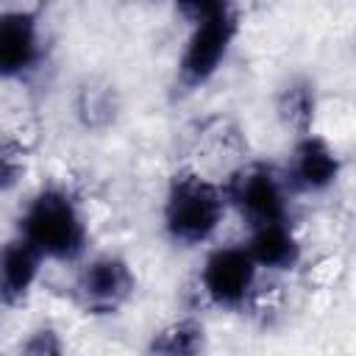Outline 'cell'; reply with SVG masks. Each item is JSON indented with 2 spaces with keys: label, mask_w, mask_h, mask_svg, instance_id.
I'll return each instance as SVG.
<instances>
[{
  "label": "cell",
  "mask_w": 356,
  "mask_h": 356,
  "mask_svg": "<svg viewBox=\"0 0 356 356\" xmlns=\"http://www.w3.org/2000/svg\"><path fill=\"white\" fill-rule=\"evenodd\" d=\"M44 61V22L33 8H0V81L22 83Z\"/></svg>",
  "instance_id": "cell-8"
},
{
  "label": "cell",
  "mask_w": 356,
  "mask_h": 356,
  "mask_svg": "<svg viewBox=\"0 0 356 356\" xmlns=\"http://www.w3.org/2000/svg\"><path fill=\"white\" fill-rule=\"evenodd\" d=\"M206 348H209V331L206 323L195 314H184L164 323L147 339V350L161 356H197Z\"/></svg>",
  "instance_id": "cell-12"
},
{
  "label": "cell",
  "mask_w": 356,
  "mask_h": 356,
  "mask_svg": "<svg viewBox=\"0 0 356 356\" xmlns=\"http://www.w3.org/2000/svg\"><path fill=\"white\" fill-rule=\"evenodd\" d=\"M17 234L31 242L44 261L56 264H78L92 242L86 209L64 184H44L22 203Z\"/></svg>",
  "instance_id": "cell-1"
},
{
  "label": "cell",
  "mask_w": 356,
  "mask_h": 356,
  "mask_svg": "<svg viewBox=\"0 0 356 356\" xmlns=\"http://www.w3.org/2000/svg\"><path fill=\"white\" fill-rule=\"evenodd\" d=\"M159 217L164 236L175 248H209L228 217L222 184L197 167H178L167 178Z\"/></svg>",
  "instance_id": "cell-2"
},
{
  "label": "cell",
  "mask_w": 356,
  "mask_h": 356,
  "mask_svg": "<svg viewBox=\"0 0 356 356\" xmlns=\"http://www.w3.org/2000/svg\"><path fill=\"white\" fill-rule=\"evenodd\" d=\"M261 281L264 273L248 253L245 242H220V245L211 242L197 267L195 286L209 309L239 314V312H253L264 289Z\"/></svg>",
  "instance_id": "cell-3"
},
{
  "label": "cell",
  "mask_w": 356,
  "mask_h": 356,
  "mask_svg": "<svg viewBox=\"0 0 356 356\" xmlns=\"http://www.w3.org/2000/svg\"><path fill=\"white\" fill-rule=\"evenodd\" d=\"M273 106H275V117H278L281 128L289 131L292 136L314 131L317 111H320L317 83L309 75H292L278 86Z\"/></svg>",
  "instance_id": "cell-11"
},
{
  "label": "cell",
  "mask_w": 356,
  "mask_h": 356,
  "mask_svg": "<svg viewBox=\"0 0 356 356\" xmlns=\"http://www.w3.org/2000/svg\"><path fill=\"white\" fill-rule=\"evenodd\" d=\"M281 167V175L292 192V197H317L331 192L345 170V159L339 147L314 131L292 136V145L286 150V159Z\"/></svg>",
  "instance_id": "cell-7"
},
{
  "label": "cell",
  "mask_w": 356,
  "mask_h": 356,
  "mask_svg": "<svg viewBox=\"0 0 356 356\" xmlns=\"http://www.w3.org/2000/svg\"><path fill=\"white\" fill-rule=\"evenodd\" d=\"M245 248L264 275H289L303 261V239L292 220L248 228Z\"/></svg>",
  "instance_id": "cell-9"
},
{
  "label": "cell",
  "mask_w": 356,
  "mask_h": 356,
  "mask_svg": "<svg viewBox=\"0 0 356 356\" xmlns=\"http://www.w3.org/2000/svg\"><path fill=\"white\" fill-rule=\"evenodd\" d=\"M172 3H175L178 14H181L186 22H197V19L209 17V14H214V11L225 8V6H231V0H172Z\"/></svg>",
  "instance_id": "cell-16"
},
{
  "label": "cell",
  "mask_w": 356,
  "mask_h": 356,
  "mask_svg": "<svg viewBox=\"0 0 356 356\" xmlns=\"http://www.w3.org/2000/svg\"><path fill=\"white\" fill-rule=\"evenodd\" d=\"M239 36V14L225 6L197 22H189V33L175 61V81L184 92H195L217 78L225 67L234 42Z\"/></svg>",
  "instance_id": "cell-5"
},
{
  "label": "cell",
  "mask_w": 356,
  "mask_h": 356,
  "mask_svg": "<svg viewBox=\"0 0 356 356\" xmlns=\"http://www.w3.org/2000/svg\"><path fill=\"white\" fill-rule=\"evenodd\" d=\"M117 111V100H114V86L108 83H97V81H86L78 89L75 97V114L86 128H103L111 122Z\"/></svg>",
  "instance_id": "cell-13"
},
{
  "label": "cell",
  "mask_w": 356,
  "mask_h": 356,
  "mask_svg": "<svg viewBox=\"0 0 356 356\" xmlns=\"http://www.w3.org/2000/svg\"><path fill=\"white\" fill-rule=\"evenodd\" d=\"M139 278L134 264L120 253H86L72 278V298L89 317H114L136 295Z\"/></svg>",
  "instance_id": "cell-6"
},
{
  "label": "cell",
  "mask_w": 356,
  "mask_h": 356,
  "mask_svg": "<svg viewBox=\"0 0 356 356\" xmlns=\"http://www.w3.org/2000/svg\"><path fill=\"white\" fill-rule=\"evenodd\" d=\"M42 253L19 234L0 242V306L19 309L31 300L44 270Z\"/></svg>",
  "instance_id": "cell-10"
},
{
  "label": "cell",
  "mask_w": 356,
  "mask_h": 356,
  "mask_svg": "<svg viewBox=\"0 0 356 356\" xmlns=\"http://www.w3.org/2000/svg\"><path fill=\"white\" fill-rule=\"evenodd\" d=\"M228 214H236L245 228L292 220V192L281 167L261 159H245L220 178Z\"/></svg>",
  "instance_id": "cell-4"
},
{
  "label": "cell",
  "mask_w": 356,
  "mask_h": 356,
  "mask_svg": "<svg viewBox=\"0 0 356 356\" xmlns=\"http://www.w3.org/2000/svg\"><path fill=\"white\" fill-rule=\"evenodd\" d=\"M17 350L25 356H61L67 350V342L53 323H39L19 339Z\"/></svg>",
  "instance_id": "cell-15"
},
{
  "label": "cell",
  "mask_w": 356,
  "mask_h": 356,
  "mask_svg": "<svg viewBox=\"0 0 356 356\" xmlns=\"http://www.w3.org/2000/svg\"><path fill=\"white\" fill-rule=\"evenodd\" d=\"M31 172V147L8 134L0 131V195H11L22 186V181Z\"/></svg>",
  "instance_id": "cell-14"
}]
</instances>
